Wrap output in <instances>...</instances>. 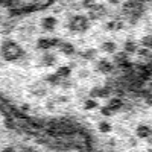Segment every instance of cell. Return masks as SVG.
<instances>
[{
	"instance_id": "cell-1",
	"label": "cell",
	"mask_w": 152,
	"mask_h": 152,
	"mask_svg": "<svg viewBox=\"0 0 152 152\" xmlns=\"http://www.w3.org/2000/svg\"><path fill=\"white\" fill-rule=\"evenodd\" d=\"M0 152H84L73 138L52 135L6 111L0 104Z\"/></svg>"
},
{
	"instance_id": "cell-5",
	"label": "cell",
	"mask_w": 152,
	"mask_h": 152,
	"mask_svg": "<svg viewBox=\"0 0 152 152\" xmlns=\"http://www.w3.org/2000/svg\"><path fill=\"white\" fill-rule=\"evenodd\" d=\"M142 44L148 49H152V35H146L143 37V40H142Z\"/></svg>"
},
{
	"instance_id": "cell-6",
	"label": "cell",
	"mask_w": 152,
	"mask_h": 152,
	"mask_svg": "<svg viewBox=\"0 0 152 152\" xmlns=\"http://www.w3.org/2000/svg\"><path fill=\"white\" fill-rule=\"evenodd\" d=\"M82 5L85 8H93L96 3H94V0H82Z\"/></svg>"
},
{
	"instance_id": "cell-4",
	"label": "cell",
	"mask_w": 152,
	"mask_h": 152,
	"mask_svg": "<svg viewBox=\"0 0 152 152\" xmlns=\"http://www.w3.org/2000/svg\"><path fill=\"white\" fill-rule=\"evenodd\" d=\"M125 50H126V53H132V52H135L137 50V44L134 43V41H126L125 43Z\"/></svg>"
},
{
	"instance_id": "cell-2",
	"label": "cell",
	"mask_w": 152,
	"mask_h": 152,
	"mask_svg": "<svg viewBox=\"0 0 152 152\" xmlns=\"http://www.w3.org/2000/svg\"><path fill=\"white\" fill-rule=\"evenodd\" d=\"M137 134H138V137L145 138V137H148L151 134V128H149V126H146V125H140L137 128Z\"/></svg>"
},
{
	"instance_id": "cell-8",
	"label": "cell",
	"mask_w": 152,
	"mask_h": 152,
	"mask_svg": "<svg viewBox=\"0 0 152 152\" xmlns=\"http://www.w3.org/2000/svg\"><path fill=\"white\" fill-rule=\"evenodd\" d=\"M148 104L152 105V96H148Z\"/></svg>"
},
{
	"instance_id": "cell-7",
	"label": "cell",
	"mask_w": 152,
	"mask_h": 152,
	"mask_svg": "<svg viewBox=\"0 0 152 152\" xmlns=\"http://www.w3.org/2000/svg\"><path fill=\"white\" fill-rule=\"evenodd\" d=\"M108 2H110L111 5H119V3H120V0H108Z\"/></svg>"
},
{
	"instance_id": "cell-3",
	"label": "cell",
	"mask_w": 152,
	"mask_h": 152,
	"mask_svg": "<svg viewBox=\"0 0 152 152\" xmlns=\"http://www.w3.org/2000/svg\"><path fill=\"white\" fill-rule=\"evenodd\" d=\"M102 49L105 50V52H108V53H113V52H116L117 46H116V43H113V41H105L102 44Z\"/></svg>"
}]
</instances>
